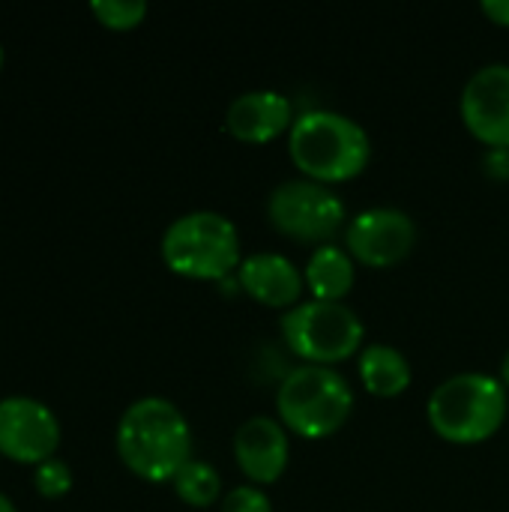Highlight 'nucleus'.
Returning <instances> with one entry per match:
<instances>
[{"mask_svg":"<svg viewBox=\"0 0 509 512\" xmlns=\"http://www.w3.org/2000/svg\"><path fill=\"white\" fill-rule=\"evenodd\" d=\"M363 333V321L345 303L309 300L282 315L288 348L312 366H333L354 357Z\"/></svg>","mask_w":509,"mask_h":512,"instance_id":"6","label":"nucleus"},{"mask_svg":"<svg viewBox=\"0 0 509 512\" xmlns=\"http://www.w3.org/2000/svg\"><path fill=\"white\" fill-rule=\"evenodd\" d=\"M162 261L189 279H225L240 264V234L222 213H186L165 228Z\"/></svg>","mask_w":509,"mask_h":512,"instance_id":"5","label":"nucleus"},{"mask_svg":"<svg viewBox=\"0 0 509 512\" xmlns=\"http://www.w3.org/2000/svg\"><path fill=\"white\" fill-rule=\"evenodd\" d=\"M360 378H363V387L375 396H399L411 384V366L402 351L378 342V345L363 348Z\"/></svg>","mask_w":509,"mask_h":512,"instance_id":"15","label":"nucleus"},{"mask_svg":"<svg viewBox=\"0 0 509 512\" xmlns=\"http://www.w3.org/2000/svg\"><path fill=\"white\" fill-rule=\"evenodd\" d=\"M222 512H273V507L258 486H237L225 495Z\"/></svg>","mask_w":509,"mask_h":512,"instance_id":"19","label":"nucleus"},{"mask_svg":"<svg viewBox=\"0 0 509 512\" xmlns=\"http://www.w3.org/2000/svg\"><path fill=\"white\" fill-rule=\"evenodd\" d=\"M486 171L492 177H509V150H489L486 153Z\"/></svg>","mask_w":509,"mask_h":512,"instance_id":"20","label":"nucleus"},{"mask_svg":"<svg viewBox=\"0 0 509 512\" xmlns=\"http://www.w3.org/2000/svg\"><path fill=\"white\" fill-rule=\"evenodd\" d=\"M345 240L357 261L369 267H393L414 249L417 225L405 210L369 207L351 219Z\"/></svg>","mask_w":509,"mask_h":512,"instance_id":"9","label":"nucleus"},{"mask_svg":"<svg viewBox=\"0 0 509 512\" xmlns=\"http://www.w3.org/2000/svg\"><path fill=\"white\" fill-rule=\"evenodd\" d=\"M267 216L276 231L300 243H315V240H330L339 231L345 219V204L324 183L285 180L270 192Z\"/></svg>","mask_w":509,"mask_h":512,"instance_id":"7","label":"nucleus"},{"mask_svg":"<svg viewBox=\"0 0 509 512\" xmlns=\"http://www.w3.org/2000/svg\"><path fill=\"white\" fill-rule=\"evenodd\" d=\"M3 60H6V51H3V42H0V69H3Z\"/></svg>","mask_w":509,"mask_h":512,"instance_id":"24","label":"nucleus"},{"mask_svg":"<svg viewBox=\"0 0 509 512\" xmlns=\"http://www.w3.org/2000/svg\"><path fill=\"white\" fill-rule=\"evenodd\" d=\"M117 453L147 483L174 480L192 459V432L183 411L162 396L132 402L117 423Z\"/></svg>","mask_w":509,"mask_h":512,"instance_id":"1","label":"nucleus"},{"mask_svg":"<svg viewBox=\"0 0 509 512\" xmlns=\"http://www.w3.org/2000/svg\"><path fill=\"white\" fill-rule=\"evenodd\" d=\"M288 153L294 165L315 183H342L357 177L372 156L366 129L327 108L306 111L294 120L288 135Z\"/></svg>","mask_w":509,"mask_h":512,"instance_id":"2","label":"nucleus"},{"mask_svg":"<svg viewBox=\"0 0 509 512\" xmlns=\"http://www.w3.org/2000/svg\"><path fill=\"white\" fill-rule=\"evenodd\" d=\"M33 486L42 498H63L72 489V468L63 459L51 456L42 465H36Z\"/></svg>","mask_w":509,"mask_h":512,"instance_id":"18","label":"nucleus"},{"mask_svg":"<svg viewBox=\"0 0 509 512\" xmlns=\"http://www.w3.org/2000/svg\"><path fill=\"white\" fill-rule=\"evenodd\" d=\"M57 414L33 396L0 399V456L18 465H42L60 447Z\"/></svg>","mask_w":509,"mask_h":512,"instance_id":"8","label":"nucleus"},{"mask_svg":"<svg viewBox=\"0 0 509 512\" xmlns=\"http://www.w3.org/2000/svg\"><path fill=\"white\" fill-rule=\"evenodd\" d=\"M483 12L495 24H507L509 27V0H483Z\"/></svg>","mask_w":509,"mask_h":512,"instance_id":"21","label":"nucleus"},{"mask_svg":"<svg viewBox=\"0 0 509 512\" xmlns=\"http://www.w3.org/2000/svg\"><path fill=\"white\" fill-rule=\"evenodd\" d=\"M426 414L444 441L480 444L501 429L507 417V390L492 375L462 372L429 396Z\"/></svg>","mask_w":509,"mask_h":512,"instance_id":"3","label":"nucleus"},{"mask_svg":"<svg viewBox=\"0 0 509 512\" xmlns=\"http://www.w3.org/2000/svg\"><path fill=\"white\" fill-rule=\"evenodd\" d=\"M309 291L315 294L312 300H327V303H342V297L354 285V261L345 249L324 243L312 252L306 273H303Z\"/></svg>","mask_w":509,"mask_h":512,"instance_id":"14","label":"nucleus"},{"mask_svg":"<svg viewBox=\"0 0 509 512\" xmlns=\"http://www.w3.org/2000/svg\"><path fill=\"white\" fill-rule=\"evenodd\" d=\"M0 512H18L15 510V504H12L3 492H0Z\"/></svg>","mask_w":509,"mask_h":512,"instance_id":"23","label":"nucleus"},{"mask_svg":"<svg viewBox=\"0 0 509 512\" xmlns=\"http://www.w3.org/2000/svg\"><path fill=\"white\" fill-rule=\"evenodd\" d=\"M171 483L180 501H186L189 507H210L219 501V492H222L219 471L201 459H189Z\"/></svg>","mask_w":509,"mask_h":512,"instance_id":"16","label":"nucleus"},{"mask_svg":"<svg viewBox=\"0 0 509 512\" xmlns=\"http://www.w3.org/2000/svg\"><path fill=\"white\" fill-rule=\"evenodd\" d=\"M90 12L108 27V30H132L144 21L147 3L144 0H93Z\"/></svg>","mask_w":509,"mask_h":512,"instance_id":"17","label":"nucleus"},{"mask_svg":"<svg viewBox=\"0 0 509 512\" xmlns=\"http://www.w3.org/2000/svg\"><path fill=\"white\" fill-rule=\"evenodd\" d=\"M291 120H294L291 102L279 90H249V93H240L228 105V117H225L228 132L237 141H246V144L273 141L288 126H294Z\"/></svg>","mask_w":509,"mask_h":512,"instance_id":"12","label":"nucleus"},{"mask_svg":"<svg viewBox=\"0 0 509 512\" xmlns=\"http://www.w3.org/2000/svg\"><path fill=\"white\" fill-rule=\"evenodd\" d=\"M282 423L303 438H330L345 426L354 408L348 381L330 366H297L276 393Z\"/></svg>","mask_w":509,"mask_h":512,"instance_id":"4","label":"nucleus"},{"mask_svg":"<svg viewBox=\"0 0 509 512\" xmlns=\"http://www.w3.org/2000/svg\"><path fill=\"white\" fill-rule=\"evenodd\" d=\"M234 456L249 480L276 483L288 468V435L276 420L252 417L234 435Z\"/></svg>","mask_w":509,"mask_h":512,"instance_id":"11","label":"nucleus"},{"mask_svg":"<svg viewBox=\"0 0 509 512\" xmlns=\"http://www.w3.org/2000/svg\"><path fill=\"white\" fill-rule=\"evenodd\" d=\"M465 126L489 144V150H509V66L489 63L477 69L462 93Z\"/></svg>","mask_w":509,"mask_h":512,"instance_id":"10","label":"nucleus"},{"mask_svg":"<svg viewBox=\"0 0 509 512\" xmlns=\"http://www.w3.org/2000/svg\"><path fill=\"white\" fill-rule=\"evenodd\" d=\"M501 381L509 384V351L504 354V360H501Z\"/></svg>","mask_w":509,"mask_h":512,"instance_id":"22","label":"nucleus"},{"mask_svg":"<svg viewBox=\"0 0 509 512\" xmlns=\"http://www.w3.org/2000/svg\"><path fill=\"white\" fill-rule=\"evenodd\" d=\"M240 285L264 306H291L303 291L300 270L279 252H255L240 264Z\"/></svg>","mask_w":509,"mask_h":512,"instance_id":"13","label":"nucleus"}]
</instances>
